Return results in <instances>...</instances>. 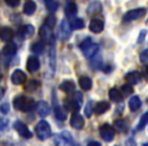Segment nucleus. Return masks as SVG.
Wrapping results in <instances>:
<instances>
[{"instance_id": "nucleus-43", "label": "nucleus", "mask_w": 148, "mask_h": 146, "mask_svg": "<svg viewBox=\"0 0 148 146\" xmlns=\"http://www.w3.org/2000/svg\"><path fill=\"white\" fill-rule=\"evenodd\" d=\"M142 75L144 76V78L148 80V65H144L142 68Z\"/></svg>"}, {"instance_id": "nucleus-46", "label": "nucleus", "mask_w": 148, "mask_h": 146, "mask_svg": "<svg viewBox=\"0 0 148 146\" xmlns=\"http://www.w3.org/2000/svg\"><path fill=\"white\" fill-rule=\"evenodd\" d=\"M87 146H101V143L99 142H97V141H92L90 142V143H88V145Z\"/></svg>"}, {"instance_id": "nucleus-5", "label": "nucleus", "mask_w": 148, "mask_h": 146, "mask_svg": "<svg viewBox=\"0 0 148 146\" xmlns=\"http://www.w3.org/2000/svg\"><path fill=\"white\" fill-rule=\"evenodd\" d=\"M13 127L16 130V132L23 138H27V139H29V138L33 137V133L29 131V129L27 128V126L25 125V123L21 121H16L14 124H13Z\"/></svg>"}, {"instance_id": "nucleus-10", "label": "nucleus", "mask_w": 148, "mask_h": 146, "mask_svg": "<svg viewBox=\"0 0 148 146\" xmlns=\"http://www.w3.org/2000/svg\"><path fill=\"white\" fill-rule=\"evenodd\" d=\"M103 27H105L103 21L99 19H93L89 23V29L95 34L101 33L103 31Z\"/></svg>"}, {"instance_id": "nucleus-44", "label": "nucleus", "mask_w": 148, "mask_h": 146, "mask_svg": "<svg viewBox=\"0 0 148 146\" xmlns=\"http://www.w3.org/2000/svg\"><path fill=\"white\" fill-rule=\"evenodd\" d=\"M145 36H146V31H145V29H143V31H142L141 33H140L139 38H138V43H139V44L143 43V42H144V38H145Z\"/></svg>"}, {"instance_id": "nucleus-25", "label": "nucleus", "mask_w": 148, "mask_h": 146, "mask_svg": "<svg viewBox=\"0 0 148 146\" xmlns=\"http://www.w3.org/2000/svg\"><path fill=\"white\" fill-rule=\"evenodd\" d=\"M129 108L132 112H136L141 108V101L138 95H134L129 101Z\"/></svg>"}, {"instance_id": "nucleus-38", "label": "nucleus", "mask_w": 148, "mask_h": 146, "mask_svg": "<svg viewBox=\"0 0 148 146\" xmlns=\"http://www.w3.org/2000/svg\"><path fill=\"white\" fill-rule=\"evenodd\" d=\"M93 106H92V101H90L89 103H87L86 107H85L84 109V113H85V116H86L87 118H90L91 117V114H92L93 112Z\"/></svg>"}, {"instance_id": "nucleus-36", "label": "nucleus", "mask_w": 148, "mask_h": 146, "mask_svg": "<svg viewBox=\"0 0 148 146\" xmlns=\"http://www.w3.org/2000/svg\"><path fill=\"white\" fill-rule=\"evenodd\" d=\"M46 5H47V9L50 11V12H54V11H56L58 8V6H59L58 2H56V1H54V0H51V1L47 2L46 3Z\"/></svg>"}, {"instance_id": "nucleus-39", "label": "nucleus", "mask_w": 148, "mask_h": 146, "mask_svg": "<svg viewBox=\"0 0 148 146\" xmlns=\"http://www.w3.org/2000/svg\"><path fill=\"white\" fill-rule=\"evenodd\" d=\"M37 107V105L35 104V101L33 99H29L25 105V109H23V112H32L33 110H35V108Z\"/></svg>"}, {"instance_id": "nucleus-2", "label": "nucleus", "mask_w": 148, "mask_h": 146, "mask_svg": "<svg viewBox=\"0 0 148 146\" xmlns=\"http://www.w3.org/2000/svg\"><path fill=\"white\" fill-rule=\"evenodd\" d=\"M82 103H83L82 93L80 91H75L73 93V95L71 97V99L67 101V108L71 112H73V113H77L80 110Z\"/></svg>"}, {"instance_id": "nucleus-1", "label": "nucleus", "mask_w": 148, "mask_h": 146, "mask_svg": "<svg viewBox=\"0 0 148 146\" xmlns=\"http://www.w3.org/2000/svg\"><path fill=\"white\" fill-rule=\"evenodd\" d=\"M36 133L39 139L41 140H46L51 136L52 134V129L50 124L47 121L43 120V121H40L39 123L36 126Z\"/></svg>"}, {"instance_id": "nucleus-27", "label": "nucleus", "mask_w": 148, "mask_h": 146, "mask_svg": "<svg viewBox=\"0 0 148 146\" xmlns=\"http://www.w3.org/2000/svg\"><path fill=\"white\" fill-rule=\"evenodd\" d=\"M36 9H37V5L34 1H27L25 2V6H23V12L27 15H32L35 13Z\"/></svg>"}, {"instance_id": "nucleus-24", "label": "nucleus", "mask_w": 148, "mask_h": 146, "mask_svg": "<svg viewBox=\"0 0 148 146\" xmlns=\"http://www.w3.org/2000/svg\"><path fill=\"white\" fill-rule=\"evenodd\" d=\"M79 85H80L81 89L83 90H89L92 87V81L89 77L87 76H81L78 80Z\"/></svg>"}, {"instance_id": "nucleus-22", "label": "nucleus", "mask_w": 148, "mask_h": 146, "mask_svg": "<svg viewBox=\"0 0 148 146\" xmlns=\"http://www.w3.org/2000/svg\"><path fill=\"white\" fill-rule=\"evenodd\" d=\"M99 46L97 45V44L92 43L88 48H87V49H85L84 51H83V54H84V56L86 58H92L97 54V52H99Z\"/></svg>"}, {"instance_id": "nucleus-40", "label": "nucleus", "mask_w": 148, "mask_h": 146, "mask_svg": "<svg viewBox=\"0 0 148 146\" xmlns=\"http://www.w3.org/2000/svg\"><path fill=\"white\" fill-rule=\"evenodd\" d=\"M140 61L143 63H148V49L140 54Z\"/></svg>"}, {"instance_id": "nucleus-4", "label": "nucleus", "mask_w": 148, "mask_h": 146, "mask_svg": "<svg viewBox=\"0 0 148 146\" xmlns=\"http://www.w3.org/2000/svg\"><path fill=\"white\" fill-rule=\"evenodd\" d=\"M99 134L106 142H112L115 138V129L109 124H103L99 128Z\"/></svg>"}, {"instance_id": "nucleus-49", "label": "nucleus", "mask_w": 148, "mask_h": 146, "mask_svg": "<svg viewBox=\"0 0 148 146\" xmlns=\"http://www.w3.org/2000/svg\"><path fill=\"white\" fill-rule=\"evenodd\" d=\"M1 79H2V75L0 74V80H1Z\"/></svg>"}, {"instance_id": "nucleus-13", "label": "nucleus", "mask_w": 148, "mask_h": 146, "mask_svg": "<svg viewBox=\"0 0 148 146\" xmlns=\"http://www.w3.org/2000/svg\"><path fill=\"white\" fill-rule=\"evenodd\" d=\"M37 110L39 116L42 118L47 117L50 114V107L48 105V103H46L45 101H41L37 104Z\"/></svg>"}, {"instance_id": "nucleus-17", "label": "nucleus", "mask_w": 148, "mask_h": 146, "mask_svg": "<svg viewBox=\"0 0 148 146\" xmlns=\"http://www.w3.org/2000/svg\"><path fill=\"white\" fill-rule=\"evenodd\" d=\"M27 101L29 99L25 97H16L14 99H13V107H14L15 110H19V111H23L25 105H27Z\"/></svg>"}, {"instance_id": "nucleus-9", "label": "nucleus", "mask_w": 148, "mask_h": 146, "mask_svg": "<svg viewBox=\"0 0 148 146\" xmlns=\"http://www.w3.org/2000/svg\"><path fill=\"white\" fill-rule=\"evenodd\" d=\"M27 69L29 72L34 73V72H37L40 69V60L36 56H31L29 57L27 61Z\"/></svg>"}, {"instance_id": "nucleus-6", "label": "nucleus", "mask_w": 148, "mask_h": 146, "mask_svg": "<svg viewBox=\"0 0 148 146\" xmlns=\"http://www.w3.org/2000/svg\"><path fill=\"white\" fill-rule=\"evenodd\" d=\"M39 35H40V37H41L42 41L46 42V43L53 44L54 41H55V37H54V34H53V32H52V29L48 27L47 25H45L40 29Z\"/></svg>"}, {"instance_id": "nucleus-28", "label": "nucleus", "mask_w": 148, "mask_h": 146, "mask_svg": "<svg viewBox=\"0 0 148 146\" xmlns=\"http://www.w3.org/2000/svg\"><path fill=\"white\" fill-rule=\"evenodd\" d=\"M15 53H16V46L11 42L7 43V45H5L3 48V54L5 56H12Z\"/></svg>"}, {"instance_id": "nucleus-33", "label": "nucleus", "mask_w": 148, "mask_h": 146, "mask_svg": "<svg viewBox=\"0 0 148 146\" xmlns=\"http://www.w3.org/2000/svg\"><path fill=\"white\" fill-rule=\"evenodd\" d=\"M147 124H148V112H147V113H145L141 117V119H140V121H139V123H138L137 127H136V130H137V131L143 130L144 128L146 127V125H147Z\"/></svg>"}, {"instance_id": "nucleus-30", "label": "nucleus", "mask_w": 148, "mask_h": 146, "mask_svg": "<svg viewBox=\"0 0 148 146\" xmlns=\"http://www.w3.org/2000/svg\"><path fill=\"white\" fill-rule=\"evenodd\" d=\"M46 45L44 42H37L35 43L33 46H32V51L34 52L35 54H42L44 51H45Z\"/></svg>"}, {"instance_id": "nucleus-16", "label": "nucleus", "mask_w": 148, "mask_h": 146, "mask_svg": "<svg viewBox=\"0 0 148 146\" xmlns=\"http://www.w3.org/2000/svg\"><path fill=\"white\" fill-rule=\"evenodd\" d=\"M65 14L68 19L74 17L77 14V6L74 2H68L65 6Z\"/></svg>"}, {"instance_id": "nucleus-23", "label": "nucleus", "mask_w": 148, "mask_h": 146, "mask_svg": "<svg viewBox=\"0 0 148 146\" xmlns=\"http://www.w3.org/2000/svg\"><path fill=\"white\" fill-rule=\"evenodd\" d=\"M101 3L99 1H93L92 3L88 5L87 7V13L88 14H97V13L101 12Z\"/></svg>"}, {"instance_id": "nucleus-26", "label": "nucleus", "mask_w": 148, "mask_h": 146, "mask_svg": "<svg viewBox=\"0 0 148 146\" xmlns=\"http://www.w3.org/2000/svg\"><path fill=\"white\" fill-rule=\"evenodd\" d=\"M41 85V82H40L38 79H31L29 81H27L25 85V88L27 91H29V93H33V91H36Z\"/></svg>"}, {"instance_id": "nucleus-19", "label": "nucleus", "mask_w": 148, "mask_h": 146, "mask_svg": "<svg viewBox=\"0 0 148 146\" xmlns=\"http://www.w3.org/2000/svg\"><path fill=\"white\" fill-rule=\"evenodd\" d=\"M109 97L111 99V101H113L114 103H121L123 101V95H122L119 89L115 88V87L110 89Z\"/></svg>"}, {"instance_id": "nucleus-31", "label": "nucleus", "mask_w": 148, "mask_h": 146, "mask_svg": "<svg viewBox=\"0 0 148 146\" xmlns=\"http://www.w3.org/2000/svg\"><path fill=\"white\" fill-rule=\"evenodd\" d=\"M49 63H50V68H51V72L52 74H53V72L55 71V65H56V52L54 47H52L51 50H50Z\"/></svg>"}, {"instance_id": "nucleus-11", "label": "nucleus", "mask_w": 148, "mask_h": 146, "mask_svg": "<svg viewBox=\"0 0 148 146\" xmlns=\"http://www.w3.org/2000/svg\"><path fill=\"white\" fill-rule=\"evenodd\" d=\"M125 79L130 84H137L141 80V73L138 71H131L128 72L125 75Z\"/></svg>"}, {"instance_id": "nucleus-50", "label": "nucleus", "mask_w": 148, "mask_h": 146, "mask_svg": "<svg viewBox=\"0 0 148 146\" xmlns=\"http://www.w3.org/2000/svg\"><path fill=\"white\" fill-rule=\"evenodd\" d=\"M147 23H148V21H147Z\"/></svg>"}, {"instance_id": "nucleus-7", "label": "nucleus", "mask_w": 148, "mask_h": 146, "mask_svg": "<svg viewBox=\"0 0 148 146\" xmlns=\"http://www.w3.org/2000/svg\"><path fill=\"white\" fill-rule=\"evenodd\" d=\"M11 81L13 84L15 85H21L27 81V75L21 69H16L12 72L11 74Z\"/></svg>"}, {"instance_id": "nucleus-15", "label": "nucleus", "mask_w": 148, "mask_h": 146, "mask_svg": "<svg viewBox=\"0 0 148 146\" xmlns=\"http://www.w3.org/2000/svg\"><path fill=\"white\" fill-rule=\"evenodd\" d=\"M12 38H13V31L10 27H4L0 29V39L2 40L3 42L9 43Z\"/></svg>"}, {"instance_id": "nucleus-3", "label": "nucleus", "mask_w": 148, "mask_h": 146, "mask_svg": "<svg viewBox=\"0 0 148 146\" xmlns=\"http://www.w3.org/2000/svg\"><path fill=\"white\" fill-rule=\"evenodd\" d=\"M147 12V9L144 8V7H140V8H135L129 10L124 14V21H133L136 19H139L141 17H143L144 15Z\"/></svg>"}, {"instance_id": "nucleus-45", "label": "nucleus", "mask_w": 148, "mask_h": 146, "mask_svg": "<svg viewBox=\"0 0 148 146\" xmlns=\"http://www.w3.org/2000/svg\"><path fill=\"white\" fill-rule=\"evenodd\" d=\"M126 146H136V142L133 138H129V139L126 141Z\"/></svg>"}, {"instance_id": "nucleus-47", "label": "nucleus", "mask_w": 148, "mask_h": 146, "mask_svg": "<svg viewBox=\"0 0 148 146\" xmlns=\"http://www.w3.org/2000/svg\"><path fill=\"white\" fill-rule=\"evenodd\" d=\"M44 1H45V2L47 3V2H49V1H51V0H44Z\"/></svg>"}, {"instance_id": "nucleus-29", "label": "nucleus", "mask_w": 148, "mask_h": 146, "mask_svg": "<svg viewBox=\"0 0 148 146\" xmlns=\"http://www.w3.org/2000/svg\"><path fill=\"white\" fill-rule=\"evenodd\" d=\"M85 27V23L82 19H74L70 21V27L71 29H82Z\"/></svg>"}, {"instance_id": "nucleus-37", "label": "nucleus", "mask_w": 148, "mask_h": 146, "mask_svg": "<svg viewBox=\"0 0 148 146\" xmlns=\"http://www.w3.org/2000/svg\"><path fill=\"white\" fill-rule=\"evenodd\" d=\"M91 44H92L91 38H86V39H84L80 44H79V48H80L82 51H84V50L87 49V48H88L89 46L91 45Z\"/></svg>"}, {"instance_id": "nucleus-12", "label": "nucleus", "mask_w": 148, "mask_h": 146, "mask_svg": "<svg viewBox=\"0 0 148 146\" xmlns=\"http://www.w3.org/2000/svg\"><path fill=\"white\" fill-rule=\"evenodd\" d=\"M71 27H70V23H68L67 19H63L60 25V33L62 35V39L66 40L71 35Z\"/></svg>"}, {"instance_id": "nucleus-18", "label": "nucleus", "mask_w": 148, "mask_h": 146, "mask_svg": "<svg viewBox=\"0 0 148 146\" xmlns=\"http://www.w3.org/2000/svg\"><path fill=\"white\" fill-rule=\"evenodd\" d=\"M110 109V104L108 101H99L97 105L95 106V109H93V112H95L97 115H101V114L106 113L108 110Z\"/></svg>"}, {"instance_id": "nucleus-21", "label": "nucleus", "mask_w": 148, "mask_h": 146, "mask_svg": "<svg viewBox=\"0 0 148 146\" xmlns=\"http://www.w3.org/2000/svg\"><path fill=\"white\" fill-rule=\"evenodd\" d=\"M59 88L61 89L62 91H64V93H70L74 91V89H75V84H74V82L71 80H65L60 84Z\"/></svg>"}, {"instance_id": "nucleus-14", "label": "nucleus", "mask_w": 148, "mask_h": 146, "mask_svg": "<svg viewBox=\"0 0 148 146\" xmlns=\"http://www.w3.org/2000/svg\"><path fill=\"white\" fill-rule=\"evenodd\" d=\"M19 36H21L23 39H27V38L32 37L35 33V27L32 25H25L23 27H21L18 31Z\"/></svg>"}, {"instance_id": "nucleus-42", "label": "nucleus", "mask_w": 148, "mask_h": 146, "mask_svg": "<svg viewBox=\"0 0 148 146\" xmlns=\"http://www.w3.org/2000/svg\"><path fill=\"white\" fill-rule=\"evenodd\" d=\"M0 111L2 112L3 114H7L9 112V105L7 103H4L1 105V107H0Z\"/></svg>"}, {"instance_id": "nucleus-34", "label": "nucleus", "mask_w": 148, "mask_h": 146, "mask_svg": "<svg viewBox=\"0 0 148 146\" xmlns=\"http://www.w3.org/2000/svg\"><path fill=\"white\" fill-rule=\"evenodd\" d=\"M132 93H133V87L131 86V84H124L121 87V93L123 97H129L130 95H132Z\"/></svg>"}, {"instance_id": "nucleus-41", "label": "nucleus", "mask_w": 148, "mask_h": 146, "mask_svg": "<svg viewBox=\"0 0 148 146\" xmlns=\"http://www.w3.org/2000/svg\"><path fill=\"white\" fill-rule=\"evenodd\" d=\"M19 2H21V0H5V3L11 7L17 6L19 4Z\"/></svg>"}, {"instance_id": "nucleus-20", "label": "nucleus", "mask_w": 148, "mask_h": 146, "mask_svg": "<svg viewBox=\"0 0 148 146\" xmlns=\"http://www.w3.org/2000/svg\"><path fill=\"white\" fill-rule=\"evenodd\" d=\"M128 122L125 119H119L116 120L114 123V129L117 130L118 132H126L128 130Z\"/></svg>"}, {"instance_id": "nucleus-48", "label": "nucleus", "mask_w": 148, "mask_h": 146, "mask_svg": "<svg viewBox=\"0 0 148 146\" xmlns=\"http://www.w3.org/2000/svg\"><path fill=\"white\" fill-rule=\"evenodd\" d=\"M143 146H148V142H147V143H145V144H143Z\"/></svg>"}, {"instance_id": "nucleus-8", "label": "nucleus", "mask_w": 148, "mask_h": 146, "mask_svg": "<svg viewBox=\"0 0 148 146\" xmlns=\"http://www.w3.org/2000/svg\"><path fill=\"white\" fill-rule=\"evenodd\" d=\"M70 125L74 129L80 130L84 126V119L78 113H73L71 116V119H70Z\"/></svg>"}, {"instance_id": "nucleus-32", "label": "nucleus", "mask_w": 148, "mask_h": 146, "mask_svg": "<svg viewBox=\"0 0 148 146\" xmlns=\"http://www.w3.org/2000/svg\"><path fill=\"white\" fill-rule=\"evenodd\" d=\"M54 112H55L56 119H58L59 121H64V120L67 118L66 113L63 111V109H62L61 107H59V106H57V107L55 106V110H54Z\"/></svg>"}, {"instance_id": "nucleus-35", "label": "nucleus", "mask_w": 148, "mask_h": 146, "mask_svg": "<svg viewBox=\"0 0 148 146\" xmlns=\"http://www.w3.org/2000/svg\"><path fill=\"white\" fill-rule=\"evenodd\" d=\"M55 25H56V17L54 16L53 14L49 15L45 21V25H47L48 27L53 29L54 27H55Z\"/></svg>"}]
</instances>
